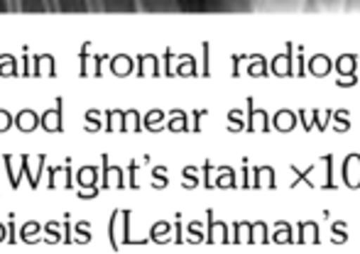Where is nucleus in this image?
I'll use <instances>...</instances> for the list:
<instances>
[{"instance_id": "obj_1", "label": "nucleus", "mask_w": 360, "mask_h": 254, "mask_svg": "<svg viewBox=\"0 0 360 254\" xmlns=\"http://www.w3.org/2000/svg\"><path fill=\"white\" fill-rule=\"evenodd\" d=\"M91 3H94V0H91Z\"/></svg>"}]
</instances>
